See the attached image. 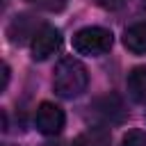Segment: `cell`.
Returning <instances> with one entry per match:
<instances>
[{"label": "cell", "instance_id": "cell-11", "mask_svg": "<svg viewBox=\"0 0 146 146\" xmlns=\"http://www.w3.org/2000/svg\"><path fill=\"white\" fill-rule=\"evenodd\" d=\"M121 146H146V130H130L123 135Z\"/></svg>", "mask_w": 146, "mask_h": 146}, {"label": "cell", "instance_id": "cell-5", "mask_svg": "<svg viewBox=\"0 0 146 146\" xmlns=\"http://www.w3.org/2000/svg\"><path fill=\"white\" fill-rule=\"evenodd\" d=\"M66 123V116H64V110L55 103H41L36 107V114H34V125L41 135H59L62 128Z\"/></svg>", "mask_w": 146, "mask_h": 146}, {"label": "cell", "instance_id": "cell-3", "mask_svg": "<svg viewBox=\"0 0 146 146\" xmlns=\"http://www.w3.org/2000/svg\"><path fill=\"white\" fill-rule=\"evenodd\" d=\"M89 110H91V114H94L103 125L123 123L125 116H128V110H125L121 96H116V94H107V96L96 98V100L89 105Z\"/></svg>", "mask_w": 146, "mask_h": 146}, {"label": "cell", "instance_id": "cell-6", "mask_svg": "<svg viewBox=\"0 0 146 146\" xmlns=\"http://www.w3.org/2000/svg\"><path fill=\"white\" fill-rule=\"evenodd\" d=\"M41 27H43V25H39L36 18H32L30 14H21V16H16V18L9 23V27H7V36H9L11 43H25L27 39L32 41L34 34H36Z\"/></svg>", "mask_w": 146, "mask_h": 146}, {"label": "cell", "instance_id": "cell-8", "mask_svg": "<svg viewBox=\"0 0 146 146\" xmlns=\"http://www.w3.org/2000/svg\"><path fill=\"white\" fill-rule=\"evenodd\" d=\"M125 84H128L130 98L139 105H146V66H135L128 73Z\"/></svg>", "mask_w": 146, "mask_h": 146}, {"label": "cell", "instance_id": "cell-4", "mask_svg": "<svg viewBox=\"0 0 146 146\" xmlns=\"http://www.w3.org/2000/svg\"><path fill=\"white\" fill-rule=\"evenodd\" d=\"M59 46H62V32H59L57 27H52V25H43V27L34 34V39L30 41L32 59L43 62V59H48L50 55H55V52L59 50Z\"/></svg>", "mask_w": 146, "mask_h": 146}, {"label": "cell", "instance_id": "cell-13", "mask_svg": "<svg viewBox=\"0 0 146 146\" xmlns=\"http://www.w3.org/2000/svg\"><path fill=\"white\" fill-rule=\"evenodd\" d=\"M7 82H9V66L5 64V66H2V84H0V89H2V91L7 89Z\"/></svg>", "mask_w": 146, "mask_h": 146}, {"label": "cell", "instance_id": "cell-12", "mask_svg": "<svg viewBox=\"0 0 146 146\" xmlns=\"http://www.w3.org/2000/svg\"><path fill=\"white\" fill-rule=\"evenodd\" d=\"M94 2L98 7H103V9H107V11H116V9L128 5V0H94Z\"/></svg>", "mask_w": 146, "mask_h": 146}, {"label": "cell", "instance_id": "cell-1", "mask_svg": "<svg viewBox=\"0 0 146 146\" xmlns=\"http://www.w3.org/2000/svg\"><path fill=\"white\" fill-rule=\"evenodd\" d=\"M87 84H89V73L80 59H75V57L59 59V64L55 66V75H52V87H55L57 96L78 98L87 91Z\"/></svg>", "mask_w": 146, "mask_h": 146}, {"label": "cell", "instance_id": "cell-7", "mask_svg": "<svg viewBox=\"0 0 146 146\" xmlns=\"http://www.w3.org/2000/svg\"><path fill=\"white\" fill-rule=\"evenodd\" d=\"M123 46L135 55L146 52V21H139V23H132L130 27H125Z\"/></svg>", "mask_w": 146, "mask_h": 146}, {"label": "cell", "instance_id": "cell-2", "mask_svg": "<svg viewBox=\"0 0 146 146\" xmlns=\"http://www.w3.org/2000/svg\"><path fill=\"white\" fill-rule=\"evenodd\" d=\"M114 43V36L110 30L98 27V25H89L82 27L73 34V50L78 55H87V57H98L105 55Z\"/></svg>", "mask_w": 146, "mask_h": 146}, {"label": "cell", "instance_id": "cell-10", "mask_svg": "<svg viewBox=\"0 0 146 146\" xmlns=\"http://www.w3.org/2000/svg\"><path fill=\"white\" fill-rule=\"evenodd\" d=\"M25 2H30L32 7L43 9V11H62L68 0H25Z\"/></svg>", "mask_w": 146, "mask_h": 146}, {"label": "cell", "instance_id": "cell-9", "mask_svg": "<svg viewBox=\"0 0 146 146\" xmlns=\"http://www.w3.org/2000/svg\"><path fill=\"white\" fill-rule=\"evenodd\" d=\"M110 141H112L110 130L103 125H96V128H89L82 135H78L71 141V146H110Z\"/></svg>", "mask_w": 146, "mask_h": 146}]
</instances>
